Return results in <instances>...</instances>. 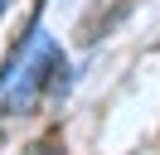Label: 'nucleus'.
Segmentation results:
<instances>
[{
  "mask_svg": "<svg viewBox=\"0 0 160 155\" xmlns=\"http://www.w3.org/2000/svg\"><path fill=\"white\" fill-rule=\"evenodd\" d=\"M34 155H58V150H53V145H39V150H34Z\"/></svg>",
  "mask_w": 160,
  "mask_h": 155,
  "instance_id": "1",
  "label": "nucleus"
},
{
  "mask_svg": "<svg viewBox=\"0 0 160 155\" xmlns=\"http://www.w3.org/2000/svg\"><path fill=\"white\" fill-rule=\"evenodd\" d=\"M5 5H10V0H0V15H5Z\"/></svg>",
  "mask_w": 160,
  "mask_h": 155,
  "instance_id": "2",
  "label": "nucleus"
}]
</instances>
